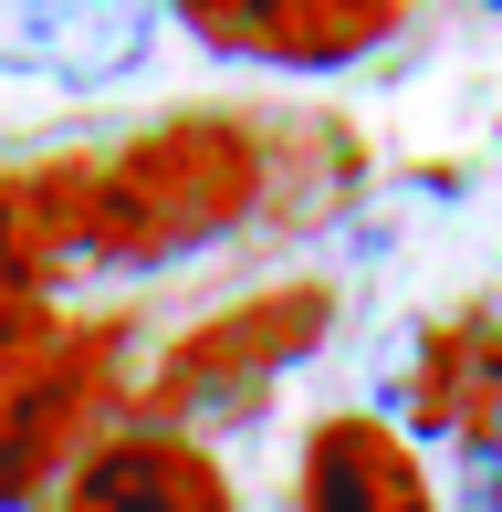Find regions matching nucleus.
<instances>
[{"label":"nucleus","instance_id":"39448f33","mask_svg":"<svg viewBox=\"0 0 502 512\" xmlns=\"http://www.w3.org/2000/svg\"><path fill=\"white\" fill-rule=\"evenodd\" d=\"M63 512H231V481L210 471L199 439L126 429V439H105L95 460H74Z\"/></svg>","mask_w":502,"mask_h":512},{"label":"nucleus","instance_id":"f03ea898","mask_svg":"<svg viewBox=\"0 0 502 512\" xmlns=\"http://www.w3.org/2000/svg\"><path fill=\"white\" fill-rule=\"evenodd\" d=\"M314 324H325V293H314V283H283V293H262V304L210 314L199 335H178L168 366H157V387H147L157 439L231 429V418H241V408H251V398H262V387L314 345Z\"/></svg>","mask_w":502,"mask_h":512},{"label":"nucleus","instance_id":"f257e3e1","mask_svg":"<svg viewBox=\"0 0 502 512\" xmlns=\"http://www.w3.org/2000/svg\"><path fill=\"white\" fill-rule=\"evenodd\" d=\"M11 189H21V251L42 262H168V251L220 241L262 199V136L231 115H178L116 157H53Z\"/></svg>","mask_w":502,"mask_h":512},{"label":"nucleus","instance_id":"9d476101","mask_svg":"<svg viewBox=\"0 0 502 512\" xmlns=\"http://www.w3.org/2000/svg\"><path fill=\"white\" fill-rule=\"evenodd\" d=\"M11 272H21V189L0 178V283H11Z\"/></svg>","mask_w":502,"mask_h":512},{"label":"nucleus","instance_id":"0eeeda50","mask_svg":"<svg viewBox=\"0 0 502 512\" xmlns=\"http://www.w3.org/2000/svg\"><path fill=\"white\" fill-rule=\"evenodd\" d=\"M304 512H440L419 481V460H408L398 429H377V418H325V429L304 439Z\"/></svg>","mask_w":502,"mask_h":512},{"label":"nucleus","instance_id":"423d86ee","mask_svg":"<svg viewBox=\"0 0 502 512\" xmlns=\"http://www.w3.org/2000/svg\"><path fill=\"white\" fill-rule=\"evenodd\" d=\"M105 345H53L21 387H0V502H32L74 460V408H95Z\"/></svg>","mask_w":502,"mask_h":512},{"label":"nucleus","instance_id":"6e6552de","mask_svg":"<svg viewBox=\"0 0 502 512\" xmlns=\"http://www.w3.org/2000/svg\"><path fill=\"white\" fill-rule=\"evenodd\" d=\"M408 418L419 439H471L502 418V324L492 314H450L419 345V377H408Z\"/></svg>","mask_w":502,"mask_h":512},{"label":"nucleus","instance_id":"1a4fd4ad","mask_svg":"<svg viewBox=\"0 0 502 512\" xmlns=\"http://www.w3.org/2000/svg\"><path fill=\"white\" fill-rule=\"evenodd\" d=\"M461 512H502V418L461 439Z\"/></svg>","mask_w":502,"mask_h":512},{"label":"nucleus","instance_id":"7ed1b4c3","mask_svg":"<svg viewBox=\"0 0 502 512\" xmlns=\"http://www.w3.org/2000/svg\"><path fill=\"white\" fill-rule=\"evenodd\" d=\"M147 0H0V74H32L53 95H105L147 63Z\"/></svg>","mask_w":502,"mask_h":512},{"label":"nucleus","instance_id":"20e7f679","mask_svg":"<svg viewBox=\"0 0 502 512\" xmlns=\"http://www.w3.org/2000/svg\"><path fill=\"white\" fill-rule=\"evenodd\" d=\"M178 32L210 42V53H231V63L335 74V63L377 53V42L398 32V11H387V0H251V11H231V0H189V11H178Z\"/></svg>","mask_w":502,"mask_h":512}]
</instances>
